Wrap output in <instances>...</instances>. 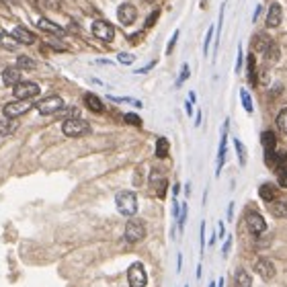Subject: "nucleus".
Masks as SVG:
<instances>
[{"label":"nucleus","mask_w":287,"mask_h":287,"mask_svg":"<svg viewBox=\"0 0 287 287\" xmlns=\"http://www.w3.org/2000/svg\"><path fill=\"white\" fill-rule=\"evenodd\" d=\"M64 107V101L57 97V95H52V97H48V99H41L39 103H35V109L41 113V115H53V113H57Z\"/></svg>","instance_id":"nucleus-4"},{"label":"nucleus","mask_w":287,"mask_h":287,"mask_svg":"<svg viewBox=\"0 0 287 287\" xmlns=\"http://www.w3.org/2000/svg\"><path fill=\"white\" fill-rule=\"evenodd\" d=\"M261 10H262V8H261V6H257V10H255V17H252V21H257V19H259V15H261Z\"/></svg>","instance_id":"nucleus-46"},{"label":"nucleus","mask_w":287,"mask_h":287,"mask_svg":"<svg viewBox=\"0 0 287 287\" xmlns=\"http://www.w3.org/2000/svg\"><path fill=\"white\" fill-rule=\"evenodd\" d=\"M189 74H191V72H189V66L185 64V66H183V72H181V76H179V80H177V86H181L183 82H185V80L189 78Z\"/></svg>","instance_id":"nucleus-37"},{"label":"nucleus","mask_w":287,"mask_h":287,"mask_svg":"<svg viewBox=\"0 0 287 287\" xmlns=\"http://www.w3.org/2000/svg\"><path fill=\"white\" fill-rule=\"evenodd\" d=\"M154 66H156V62H150V64H148L146 68H142V70H135V72H137V74H146L148 70H152V68H154Z\"/></svg>","instance_id":"nucleus-43"},{"label":"nucleus","mask_w":287,"mask_h":287,"mask_svg":"<svg viewBox=\"0 0 287 287\" xmlns=\"http://www.w3.org/2000/svg\"><path fill=\"white\" fill-rule=\"evenodd\" d=\"M168 150H170V144H168L166 137H158V142H156V156L158 158H166Z\"/></svg>","instance_id":"nucleus-25"},{"label":"nucleus","mask_w":287,"mask_h":287,"mask_svg":"<svg viewBox=\"0 0 287 287\" xmlns=\"http://www.w3.org/2000/svg\"><path fill=\"white\" fill-rule=\"evenodd\" d=\"M17 131V121L10 119V117H4L0 119V135H10Z\"/></svg>","instance_id":"nucleus-24"},{"label":"nucleus","mask_w":287,"mask_h":287,"mask_svg":"<svg viewBox=\"0 0 287 287\" xmlns=\"http://www.w3.org/2000/svg\"><path fill=\"white\" fill-rule=\"evenodd\" d=\"M226 144H228V121L224 123V133H222V144H220V152H217V170H215V175L220 177V172H222V166L226 162Z\"/></svg>","instance_id":"nucleus-13"},{"label":"nucleus","mask_w":287,"mask_h":287,"mask_svg":"<svg viewBox=\"0 0 287 287\" xmlns=\"http://www.w3.org/2000/svg\"><path fill=\"white\" fill-rule=\"evenodd\" d=\"M259 195H261V199L262 201H267V203H271V201H275L277 199V189H275L273 185H261V189H259Z\"/></svg>","instance_id":"nucleus-21"},{"label":"nucleus","mask_w":287,"mask_h":287,"mask_svg":"<svg viewBox=\"0 0 287 287\" xmlns=\"http://www.w3.org/2000/svg\"><path fill=\"white\" fill-rule=\"evenodd\" d=\"M125 121L131 123V125H137V128H140V125H142V119L137 117L135 113H125Z\"/></svg>","instance_id":"nucleus-36"},{"label":"nucleus","mask_w":287,"mask_h":287,"mask_svg":"<svg viewBox=\"0 0 287 287\" xmlns=\"http://www.w3.org/2000/svg\"><path fill=\"white\" fill-rule=\"evenodd\" d=\"M13 37L19 41V43H23V45H31L33 41H35V35L29 31V29H25V27H15L13 29Z\"/></svg>","instance_id":"nucleus-14"},{"label":"nucleus","mask_w":287,"mask_h":287,"mask_svg":"<svg viewBox=\"0 0 287 287\" xmlns=\"http://www.w3.org/2000/svg\"><path fill=\"white\" fill-rule=\"evenodd\" d=\"M128 281H130L131 287H146L148 275H146V271L142 267V262H133V265L130 267V271H128Z\"/></svg>","instance_id":"nucleus-7"},{"label":"nucleus","mask_w":287,"mask_h":287,"mask_svg":"<svg viewBox=\"0 0 287 287\" xmlns=\"http://www.w3.org/2000/svg\"><path fill=\"white\" fill-rule=\"evenodd\" d=\"M146 2H158V0H146Z\"/></svg>","instance_id":"nucleus-49"},{"label":"nucleus","mask_w":287,"mask_h":287,"mask_svg":"<svg viewBox=\"0 0 287 287\" xmlns=\"http://www.w3.org/2000/svg\"><path fill=\"white\" fill-rule=\"evenodd\" d=\"M209 287H217V283H213V281H211V283H209Z\"/></svg>","instance_id":"nucleus-48"},{"label":"nucleus","mask_w":287,"mask_h":287,"mask_svg":"<svg viewBox=\"0 0 287 287\" xmlns=\"http://www.w3.org/2000/svg\"><path fill=\"white\" fill-rule=\"evenodd\" d=\"M17 45H19V41L13 37V33H6V31L0 33V48H2V50L15 52V50H17Z\"/></svg>","instance_id":"nucleus-18"},{"label":"nucleus","mask_w":287,"mask_h":287,"mask_svg":"<svg viewBox=\"0 0 287 287\" xmlns=\"http://www.w3.org/2000/svg\"><path fill=\"white\" fill-rule=\"evenodd\" d=\"M115 203H117V209H119L121 215L133 217L135 211H137V197H135V193H131V191H121V193H117Z\"/></svg>","instance_id":"nucleus-1"},{"label":"nucleus","mask_w":287,"mask_h":287,"mask_svg":"<svg viewBox=\"0 0 287 287\" xmlns=\"http://www.w3.org/2000/svg\"><path fill=\"white\" fill-rule=\"evenodd\" d=\"M15 66L17 68H23V70H33V68H35V62H33L31 57H27V55H21Z\"/></svg>","instance_id":"nucleus-28"},{"label":"nucleus","mask_w":287,"mask_h":287,"mask_svg":"<svg viewBox=\"0 0 287 287\" xmlns=\"http://www.w3.org/2000/svg\"><path fill=\"white\" fill-rule=\"evenodd\" d=\"M31 107H33V103L31 101H25V99H17L13 103H6V105H4V117L17 119L19 115H25Z\"/></svg>","instance_id":"nucleus-5"},{"label":"nucleus","mask_w":287,"mask_h":287,"mask_svg":"<svg viewBox=\"0 0 287 287\" xmlns=\"http://www.w3.org/2000/svg\"><path fill=\"white\" fill-rule=\"evenodd\" d=\"M267 205H269V211H271L275 217H287V201L275 199V201H271V203H267Z\"/></svg>","instance_id":"nucleus-17"},{"label":"nucleus","mask_w":287,"mask_h":287,"mask_svg":"<svg viewBox=\"0 0 287 287\" xmlns=\"http://www.w3.org/2000/svg\"><path fill=\"white\" fill-rule=\"evenodd\" d=\"M4 2H8V4H15V2H17V0H4Z\"/></svg>","instance_id":"nucleus-47"},{"label":"nucleus","mask_w":287,"mask_h":287,"mask_svg":"<svg viewBox=\"0 0 287 287\" xmlns=\"http://www.w3.org/2000/svg\"><path fill=\"white\" fill-rule=\"evenodd\" d=\"M252 45H255V50H257L259 53H265L273 43H271V39H269L267 35H262V33H259V35H255V39H252Z\"/></svg>","instance_id":"nucleus-19"},{"label":"nucleus","mask_w":287,"mask_h":287,"mask_svg":"<svg viewBox=\"0 0 287 287\" xmlns=\"http://www.w3.org/2000/svg\"><path fill=\"white\" fill-rule=\"evenodd\" d=\"M185 111H187V115H191L193 113V103L189 101V103H185Z\"/></svg>","instance_id":"nucleus-45"},{"label":"nucleus","mask_w":287,"mask_h":287,"mask_svg":"<svg viewBox=\"0 0 287 287\" xmlns=\"http://www.w3.org/2000/svg\"><path fill=\"white\" fill-rule=\"evenodd\" d=\"M2 82L6 86H17L21 82V68L17 66H8L2 70Z\"/></svg>","instance_id":"nucleus-12"},{"label":"nucleus","mask_w":287,"mask_h":287,"mask_svg":"<svg viewBox=\"0 0 287 287\" xmlns=\"http://www.w3.org/2000/svg\"><path fill=\"white\" fill-rule=\"evenodd\" d=\"M152 185L156 187V195H158V197H164V195H166V179L160 177L158 172H152Z\"/></svg>","instance_id":"nucleus-23"},{"label":"nucleus","mask_w":287,"mask_h":287,"mask_svg":"<svg viewBox=\"0 0 287 287\" xmlns=\"http://www.w3.org/2000/svg\"><path fill=\"white\" fill-rule=\"evenodd\" d=\"M135 17H137V10H135V6L130 4V2H125V4H121V6L117 8V19H119L121 25H125V27H130L131 23L135 21Z\"/></svg>","instance_id":"nucleus-9"},{"label":"nucleus","mask_w":287,"mask_h":287,"mask_svg":"<svg viewBox=\"0 0 287 287\" xmlns=\"http://www.w3.org/2000/svg\"><path fill=\"white\" fill-rule=\"evenodd\" d=\"M261 144H262V148L265 150H275V133L273 131H262L261 133Z\"/></svg>","instance_id":"nucleus-26"},{"label":"nucleus","mask_w":287,"mask_h":287,"mask_svg":"<svg viewBox=\"0 0 287 287\" xmlns=\"http://www.w3.org/2000/svg\"><path fill=\"white\" fill-rule=\"evenodd\" d=\"M185 220H187V203L183 205V211H181V217H179V228L181 230L185 228Z\"/></svg>","instance_id":"nucleus-40"},{"label":"nucleus","mask_w":287,"mask_h":287,"mask_svg":"<svg viewBox=\"0 0 287 287\" xmlns=\"http://www.w3.org/2000/svg\"><path fill=\"white\" fill-rule=\"evenodd\" d=\"M281 25V6L279 4H271L269 13H267V27L275 29Z\"/></svg>","instance_id":"nucleus-15"},{"label":"nucleus","mask_w":287,"mask_h":287,"mask_svg":"<svg viewBox=\"0 0 287 287\" xmlns=\"http://www.w3.org/2000/svg\"><path fill=\"white\" fill-rule=\"evenodd\" d=\"M234 148H236V152H238V162H240V166H244L246 164V148H244V144L240 142V140H234Z\"/></svg>","instance_id":"nucleus-27"},{"label":"nucleus","mask_w":287,"mask_h":287,"mask_svg":"<svg viewBox=\"0 0 287 287\" xmlns=\"http://www.w3.org/2000/svg\"><path fill=\"white\" fill-rule=\"evenodd\" d=\"M37 25H39V29H43V31H52L53 35H57V37H62L64 33H66L62 27H57L55 23H52V21H48V19H39Z\"/></svg>","instance_id":"nucleus-22"},{"label":"nucleus","mask_w":287,"mask_h":287,"mask_svg":"<svg viewBox=\"0 0 287 287\" xmlns=\"http://www.w3.org/2000/svg\"><path fill=\"white\" fill-rule=\"evenodd\" d=\"M277 128L285 133L287 131V109H281L279 115H277Z\"/></svg>","instance_id":"nucleus-31"},{"label":"nucleus","mask_w":287,"mask_h":287,"mask_svg":"<svg viewBox=\"0 0 287 287\" xmlns=\"http://www.w3.org/2000/svg\"><path fill=\"white\" fill-rule=\"evenodd\" d=\"M179 33H181V31H175V35H172V39L168 41V48H166V53H170V52H172V48H175V43H177V39H179Z\"/></svg>","instance_id":"nucleus-41"},{"label":"nucleus","mask_w":287,"mask_h":287,"mask_svg":"<svg viewBox=\"0 0 287 287\" xmlns=\"http://www.w3.org/2000/svg\"><path fill=\"white\" fill-rule=\"evenodd\" d=\"M117 60H119L121 64H131V62L135 60V57H133L131 53H119V55H117Z\"/></svg>","instance_id":"nucleus-38"},{"label":"nucleus","mask_w":287,"mask_h":287,"mask_svg":"<svg viewBox=\"0 0 287 287\" xmlns=\"http://www.w3.org/2000/svg\"><path fill=\"white\" fill-rule=\"evenodd\" d=\"M62 131L68 137H80V135H86L90 133V125L84 119H78V117H70L62 123Z\"/></svg>","instance_id":"nucleus-2"},{"label":"nucleus","mask_w":287,"mask_h":287,"mask_svg":"<svg viewBox=\"0 0 287 287\" xmlns=\"http://www.w3.org/2000/svg\"><path fill=\"white\" fill-rule=\"evenodd\" d=\"M93 33L103 41H113V37H115V29L107 21H95L93 23Z\"/></svg>","instance_id":"nucleus-8"},{"label":"nucleus","mask_w":287,"mask_h":287,"mask_svg":"<svg viewBox=\"0 0 287 287\" xmlns=\"http://www.w3.org/2000/svg\"><path fill=\"white\" fill-rule=\"evenodd\" d=\"M230 244H232V238H228V240H226V244H224V255H228V250H230Z\"/></svg>","instance_id":"nucleus-44"},{"label":"nucleus","mask_w":287,"mask_h":287,"mask_svg":"<svg viewBox=\"0 0 287 287\" xmlns=\"http://www.w3.org/2000/svg\"><path fill=\"white\" fill-rule=\"evenodd\" d=\"M246 224H248V230L252 234H262L267 230V222L262 220V215H259L257 211H250L246 215Z\"/></svg>","instance_id":"nucleus-10"},{"label":"nucleus","mask_w":287,"mask_h":287,"mask_svg":"<svg viewBox=\"0 0 287 287\" xmlns=\"http://www.w3.org/2000/svg\"><path fill=\"white\" fill-rule=\"evenodd\" d=\"M240 99H242V107H244L246 113L255 111V107H252V101H250V95L246 93V90H240Z\"/></svg>","instance_id":"nucleus-29"},{"label":"nucleus","mask_w":287,"mask_h":287,"mask_svg":"<svg viewBox=\"0 0 287 287\" xmlns=\"http://www.w3.org/2000/svg\"><path fill=\"white\" fill-rule=\"evenodd\" d=\"M146 236V226L142 220H130L128 226H125V240L128 242H140V240Z\"/></svg>","instance_id":"nucleus-6"},{"label":"nucleus","mask_w":287,"mask_h":287,"mask_svg":"<svg viewBox=\"0 0 287 287\" xmlns=\"http://www.w3.org/2000/svg\"><path fill=\"white\" fill-rule=\"evenodd\" d=\"M234 287H252V277L244 269L236 271V275H234Z\"/></svg>","instance_id":"nucleus-20"},{"label":"nucleus","mask_w":287,"mask_h":287,"mask_svg":"<svg viewBox=\"0 0 287 287\" xmlns=\"http://www.w3.org/2000/svg\"><path fill=\"white\" fill-rule=\"evenodd\" d=\"M213 33H215V27L211 25L209 27V31H208V35H205V43H203V53L208 55V52H209V45H211V37H213Z\"/></svg>","instance_id":"nucleus-32"},{"label":"nucleus","mask_w":287,"mask_h":287,"mask_svg":"<svg viewBox=\"0 0 287 287\" xmlns=\"http://www.w3.org/2000/svg\"><path fill=\"white\" fill-rule=\"evenodd\" d=\"M84 105L90 111H93V113H103V111H105V107H103V101L97 95H93V93H86L84 95Z\"/></svg>","instance_id":"nucleus-16"},{"label":"nucleus","mask_w":287,"mask_h":287,"mask_svg":"<svg viewBox=\"0 0 287 287\" xmlns=\"http://www.w3.org/2000/svg\"><path fill=\"white\" fill-rule=\"evenodd\" d=\"M265 57H267V62H275L279 57V50H277V45H271V48L265 52Z\"/></svg>","instance_id":"nucleus-33"},{"label":"nucleus","mask_w":287,"mask_h":287,"mask_svg":"<svg viewBox=\"0 0 287 287\" xmlns=\"http://www.w3.org/2000/svg\"><path fill=\"white\" fill-rule=\"evenodd\" d=\"M277 183H279V187L287 189V168H279L277 170Z\"/></svg>","instance_id":"nucleus-34"},{"label":"nucleus","mask_w":287,"mask_h":287,"mask_svg":"<svg viewBox=\"0 0 287 287\" xmlns=\"http://www.w3.org/2000/svg\"><path fill=\"white\" fill-rule=\"evenodd\" d=\"M255 271H257L265 281H269V279L275 277V265H273L269 259H259L257 265H255Z\"/></svg>","instance_id":"nucleus-11"},{"label":"nucleus","mask_w":287,"mask_h":287,"mask_svg":"<svg viewBox=\"0 0 287 287\" xmlns=\"http://www.w3.org/2000/svg\"><path fill=\"white\" fill-rule=\"evenodd\" d=\"M265 164L269 168L277 166V152H275V150H265Z\"/></svg>","instance_id":"nucleus-30"},{"label":"nucleus","mask_w":287,"mask_h":287,"mask_svg":"<svg viewBox=\"0 0 287 287\" xmlns=\"http://www.w3.org/2000/svg\"><path fill=\"white\" fill-rule=\"evenodd\" d=\"M240 70H242V48L238 52V62H236V72H240Z\"/></svg>","instance_id":"nucleus-42"},{"label":"nucleus","mask_w":287,"mask_h":287,"mask_svg":"<svg viewBox=\"0 0 287 287\" xmlns=\"http://www.w3.org/2000/svg\"><path fill=\"white\" fill-rule=\"evenodd\" d=\"M158 15H160V13H158V10H154V13H152L150 17H148V19H146V29H150V27L154 25V23L158 21Z\"/></svg>","instance_id":"nucleus-39"},{"label":"nucleus","mask_w":287,"mask_h":287,"mask_svg":"<svg viewBox=\"0 0 287 287\" xmlns=\"http://www.w3.org/2000/svg\"><path fill=\"white\" fill-rule=\"evenodd\" d=\"M13 95H15V99L31 101V99H35L39 95V84L29 82V80H21L17 86H13Z\"/></svg>","instance_id":"nucleus-3"},{"label":"nucleus","mask_w":287,"mask_h":287,"mask_svg":"<svg viewBox=\"0 0 287 287\" xmlns=\"http://www.w3.org/2000/svg\"><path fill=\"white\" fill-rule=\"evenodd\" d=\"M275 168H287V152H277V166Z\"/></svg>","instance_id":"nucleus-35"}]
</instances>
